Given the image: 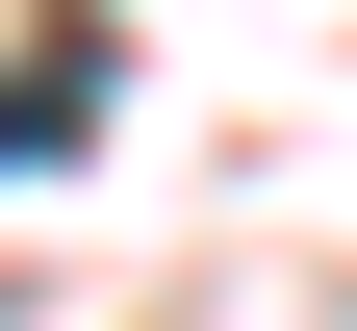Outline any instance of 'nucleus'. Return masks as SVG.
<instances>
[{
  "instance_id": "nucleus-1",
  "label": "nucleus",
  "mask_w": 357,
  "mask_h": 331,
  "mask_svg": "<svg viewBox=\"0 0 357 331\" xmlns=\"http://www.w3.org/2000/svg\"><path fill=\"white\" fill-rule=\"evenodd\" d=\"M77 128H102V102H77V77H0V178H52Z\"/></svg>"
}]
</instances>
